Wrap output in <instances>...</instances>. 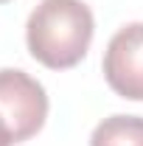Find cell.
<instances>
[{
	"instance_id": "obj_6",
	"label": "cell",
	"mask_w": 143,
	"mask_h": 146,
	"mask_svg": "<svg viewBox=\"0 0 143 146\" xmlns=\"http://www.w3.org/2000/svg\"><path fill=\"white\" fill-rule=\"evenodd\" d=\"M0 3H6V0H0Z\"/></svg>"
},
{
	"instance_id": "obj_3",
	"label": "cell",
	"mask_w": 143,
	"mask_h": 146,
	"mask_svg": "<svg viewBox=\"0 0 143 146\" xmlns=\"http://www.w3.org/2000/svg\"><path fill=\"white\" fill-rule=\"evenodd\" d=\"M104 76L118 96L143 101V23H129L109 39Z\"/></svg>"
},
{
	"instance_id": "obj_1",
	"label": "cell",
	"mask_w": 143,
	"mask_h": 146,
	"mask_svg": "<svg viewBox=\"0 0 143 146\" xmlns=\"http://www.w3.org/2000/svg\"><path fill=\"white\" fill-rule=\"evenodd\" d=\"M93 31V11L81 0H42L28 17L25 42L36 62L65 70L84 59Z\"/></svg>"
},
{
	"instance_id": "obj_2",
	"label": "cell",
	"mask_w": 143,
	"mask_h": 146,
	"mask_svg": "<svg viewBox=\"0 0 143 146\" xmlns=\"http://www.w3.org/2000/svg\"><path fill=\"white\" fill-rule=\"evenodd\" d=\"M0 118L11 132L14 143L34 138L48 118V96L34 76L17 68L0 70Z\"/></svg>"
},
{
	"instance_id": "obj_5",
	"label": "cell",
	"mask_w": 143,
	"mask_h": 146,
	"mask_svg": "<svg viewBox=\"0 0 143 146\" xmlns=\"http://www.w3.org/2000/svg\"><path fill=\"white\" fill-rule=\"evenodd\" d=\"M11 143H14V138H11V132L6 127V121L0 118V146H11Z\"/></svg>"
},
{
	"instance_id": "obj_4",
	"label": "cell",
	"mask_w": 143,
	"mask_h": 146,
	"mask_svg": "<svg viewBox=\"0 0 143 146\" xmlns=\"http://www.w3.org/2000/svg\"><path fill=\"white\" fill-rule=\"evenodd\" d=\"M90 146H143V118L109 115L93 129Z\"/></svg>"
}]
</instances>
